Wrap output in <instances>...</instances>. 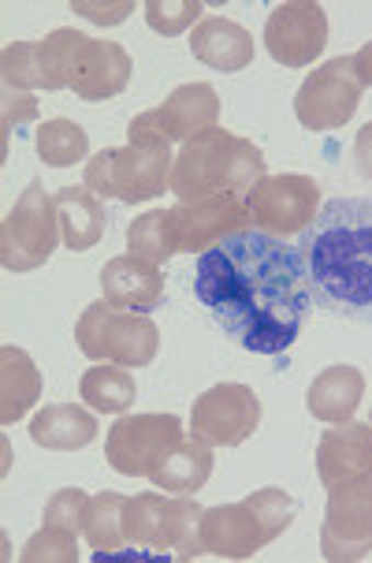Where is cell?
Returning a JSON list of instances; mask_svg holds the SVG:
<instances>
[{
  "instance_id": "1",
  "label": "cell",
  "mask_w": 372,
  "mask_h": 563,
  "mask_svg": "<svg viewBox=\"0 0 372 563\" xmlns=\"http://www.w3.org/2000/svg\"><path fill=\"white\" fill-rule=\"evenodd\" d=\"M194 299L238 347L253 355L291 351L313 302L298 246L250 228L198 254Z\"/></svg>"
},
{
  "instance_id": "2",
  "label": "cell",
  "mask_w": 372,
  "mask_h": 563,
  "mask_svg": "<svg viewBox=\"0 0 372 563\" xmlns=\"http://www.w3.org/2000/svg\"><path fill=\"white\" fill-rule=\"evenodd\" d=\"M313 307L350 324H372V198L320 206L298 235Z\"/></svg>"
},
{
  "instance_id": "3",
  "label": "cell",
  "mask_w": 372,
  "mask_h": 563,
  "mask_svg": "<svg viewBox=\"0 0 372 563\" xmlns=\"http://www.w3.org/2000/svg\"><path fill=\"white\" fill-rule=\"evenodd\" d=\"M264 179V154L253 142L232 135L224 128H208L202 135L187 139L183 150L176 154L171 168V195L179 202H194V198L216 195V190H250Z\"/></svg>"
},
{
  "instance_id": "4",
  "label": "cell",
  "mask_w": 372,
  "mask_h": 563,
  "mask_svg": "<svg viewBox=\"0 0 372 563\" xmlns=\"http://www.w3.org/2000/svg\"><path fill=\"white\" fill-rule=\"evenodd\" d=\"M294 511L298 508H294L291 493L275 489V485L250 493L246 500L208 508L202 519L205 552L221 560H250L291 527Z\"/></svg>"
},
{
  "instance_id": "5",
  "label": "cell",
  "mask_w": 372,
  "mask_h": 563,
  "mask_svg": "<svg viewBox=\"0 0 372 563\" xmlns=\"http://www.w3.org/2000/svg\"><path fill=\"white\" fill-rule=\"evenodd\" d=\"M202 519L205 508L190 496H160V493H138L127 496L123 508V533L127 545L153 549V552H176L179 560L208 556L202 541Z\"/></svg>"
},
{
  "instance_id": "6",
  "label": "cell",
  "mask_w": 372,
  "mask_h": 563,
  "mask_svg": "<svg viewBox=\"0 0 372 563\" xmlns=\"http://www.w3.org/2000/svg\"><path fill=\"white\" fill-rule=\"evenodd\" d=\"M171 142H127L116 150H101L90 157L82 172V184L101 198H116V202H149V198L165 195L171 184Z\"/></svg>"
},
{
  "instance_id": "7",
  "label": "cell",
  "mask_w": 372,
  "mask_h": 563,
  "mask_svg": "<svg viewBox=\"0 0 372 563\" xmlns=\"http://www.w3.org/2000/svg\"><path fill=\"white\" fill-rule=\"evenodd\" d=\"M75 343L86 358L116 362V366H149L160 351V329L146 313L116 310L112 302H90L75 321Z\"/></svg>"
},
{
  "instance_id": "8",
  "label": "cell",
  "mask_w": 372,
  "mask_h": 563,
  "mask_svg": "<svg viewBox=\"0 0 372 563\" xmlns=\"http://www.w3.org/2000/svg\"><path fill=\"white\" fill-rule=\"evenodd\" d=\"M56 243H60L56 202L42 184H31L0 228V265L8 273H34L53 257Z\"/></svg>"
},
{
  "instance_id": "9",
  "label": "cell",
  "mask_w": 372,
  "mask_h": 563,
  "mask_svg": "<svg viewBox=\"0 0 372 563\" xmlns=\"http://www.w3.org/2000/svg\"><path fill=\"white\" fill-rule=\"evenodd\" d=\"M365 82L354 71V56L320 64L294 93V117L305 131H336L358 112Z\"/></svg>"
},
{
  "instance_id": "10",
  "label": "cell",
  "mask_w": 372,
  "mask_h": 563,
  "mask_svg": "<svg viewBox=\"0 0 372 563\" xmlns=\"http://www.w3.org/2000/svg\"><path fill=\"white\" fill-rule=\"evenodd\" d=\"M183 441V422L176 415H123L109 429L104 460L123 478H149V471Z\"/></svg>"
},
{
  "instance_id": "11",
  "label": "cell",
  "mask_w": 372,
  "mask_h": 563,
  "mask_svg": "<svg viewBox=\"0 0 372 563\" xmlns=\"http://www.w3.org/2000/svg\"><path fill=\"white\" fill-rule=\"evenodd\" d=\"M257 426H261V399L238 380L213 385L190 410V437L208 448H238L257 433Z\"/></svg>"
},
{
  "instance_id": "12",
  "label": "cell",
  "mask_w": 372,
  "mask_h": 563,
  "mask_svg": "<svg viewBox=\"0 0 372 563\" xmlns=\"http://www.w3.org/2000/svg\"><path fill=\"white\" fill-rule=\"evenodd\" d=\"M221 120V93L208 82L179 86L160 109H149L131 120L127 142H187Z\"/></svg>"
},
{
  "instance_id": "13",
  "label": "cell",
  "mask_w": 372,
  "mask_h": 563,
  "mask_svg": "<svg viewBox=\"0 0 372 563\" xmlns=\"http://www.w3.org/2000/svg\"><path fill=\"white\" fill-rule=\"evenodd\" d=\"M246 202H250L253 224L261 232L288 240L294 232H305L313 224V217L320 213V187L309 176L283 172V176H264L246 195Z\"/></svg>"
},
{
  "instance_id": "14",
  "label": "cell",
  "mask_w": 372,
  "mask_h": 563,
  "mask_svg": "<svg viewBox=\"0 0 372 563\" xmlns=\"http://www.w3.org/2000/svg\"><path fill=\"white\" fill-rule=\"evenodd\" d=\"M320 552L331 563H358L372 552V482L328 489Z\"/></svg>"
},
{
  "instance_id": "15",
  "label": "cell",
  "mask_w": 372,
  "mask_h": 563,
  "mask_svg": "<svg viewBox=\"0 0 372 563\" xmlns=\"http://www.w3.org/2000/svg\"><path fill=\"white\" fill-rule=\"evenodd\" d=\"M171 221L179 232V251L205 254L227 235H238L253 224L250 202L238 190H216V195L194 198V202H179L171 209Z\"/></svg>"
},
{
  "instance_id": "16",
  "label": "cell",
  "mask_w": 372,
  "mask_h": 563,
  "mask_svg": "<svg viewBox=\"0 0 372 563\" xmlns=\"http://www.w3.org/2000/svg\"><path fill=\"white\" fill-rule=\"evenodd\" d=\"M328 45V15L317 0H288L264 23V49L283 68H309Z\"/></svg>"
},
{
  "instance_id": "17",
  "label": "cell",
  "mask_w": 372,
  "mask_h": 563,
  "mask_svg": "<svg viewBox=\"0 0 372 563\" xmlns=\"http://www.w3.org/2000/svg\"><path fill=\"white\" fill-rule=\"evenodd\" d=\"M131 71H135V64H131V56L123 45L93 42V37L82 34L79 49H75L68 90H75V98H82V101L116 98V93L127 90Z\"/></svg>"
},
{
  "instance_id": "18",
  "label": "cell",
  "mask_w": 372,
  "mask_h": 563,
  "mask_svg": "<svg viewBox=\"0 0 372 563\" xmlns=\"http://www.w3.org/2000/svg\"><path fill=\"white\" fill-rule=\"evenodd\" d=\"M317 474L324 489L372 482V426L339 422L317 444Z\"/></svg>"
},
{
  "instance_id": "19",
  "label": "cell",
  "mask_w": 372,
  "mask_h": 563,
  "mask_svg": "<svg viewBox=\"0 0 372 563\" xmlns=\"http://www.w3.org/2000/svg\"><path fill=\"white\" fill-rule=\"evenodd\" d=\"M101 291L104 302L127 313H149L165 299V273L157 262H146L138 254H123L104 262L101 269Z\"/></svg>"
},
{
  "instance_id": "20",
  "label": "cell",
  "mask_w": 372,
  "mask_h": 563,
  "mask_svg": "<svg viewBox=\"0 0 372 563\" xmlns=\"http://www.w3.org/2000/svg\"><path fill=\"white\" fill-rule=\"evenodd\" d=\"M190 53L213 71H246L253 64V37L246 26L232 23V19L208 15L190 34Z\"/></svg>"
},
{
  "instance_id": "21",
  "label": "cell",
  "mask_w": 372,
  "mask_h": 563,
  "mask_svg": "<svg viewBox=\"0 0 372 563\" xmlns=\"http://www.w3.org/2000/svg\"><path fill=\"white\" fill-rule=\"evenodd\" d=\"M56 217H60V240L68 251H90L104 240L109 228V213L98 202L90 187H60L53 195Z\"/></svg>"
},
{
  "instance_id": "22",
  "label": "cell",
  "mask_w": 372,
  "mask_h": 563,
  "mask_svg": "<svg viewBox=\"0 0 372 563\" xmlns=\"http://www.w3.org/2000/svg\"><path fill=\"white\" fill-rule=\"evenodd\" d=\"M361 396H365V377L354 366H328L313 380L305 393V407L317 422H350V415L358 410Z\"/></svg>"
},
{
  "instance_id": "23",
  "label": "cell",
  "mask_w": 372,
  "mask_h": 563,
  "mask_svg": "<svg viewBox=\"0 0 372 563\" xmlns=\"http://www.w3.org/2000/svg\"><path fill=\"white\" fill-rule=\"evenodd\" d=\"M98 437V418L79 404H53L31 422V441L45 452H79Z\"/></svg>"
},
{
  "instance_id": "24",
  "label": "cell",
  "mask_w": 372,
  "mask_h": 563,
  "mask_svg": "<svg viewBox=\"0 0 372 563\" xmlns=\"http://www.w3.org/2000/svg\"><path fill=\"white\" fill-rule=\"evenodd\" d=\"M42 399V374L34 358L19 347H0V422L15 426Z\"/></svg>"
},
{
  "instance_id": "25",
  "label": "cell",
  "mask_w": 372,
  "mask_h": 563,
  "mask_svg": "<svg viewBox=\"0 0 372 563\" xmlns=\"http://www.w3.org/2000/svg\"><path fill=\"white\" fill-rule=\"evenodd\" d=\"M208 478H213V448L194 441V437H190V441L183 437V441L149 471V482L157 485V489L179 493V496L198 493Z\"/></svg>"
},
{
  "instance_id": "26",
  "label": "cell",
  "mask_w": 372,
  "mask_h": 563,
  "mask_svg": "<svg viewBox=\"0 0 372 563\" xmlns=\"http://www.w3.org/2000/svg\"><path fill=\"white\" fill-rule=\"evenodd\" d=\"M79 396H82V404H90L98 415H123V410L135 404L138 388H135V377L127 374V366L101 362V366L82 374Z\"/></svg>"
},
{
  "instance_id": "27",
  "label": "cell",
  "mask_w": 372,
  "mask_h": 563,
  "mask_svg": "<svg viewBox=\"0 0 372 563\" xmlns=\"http://www.w3.org/2000/svg\"><path fill=\"white\" fill-rule=\"evenodd\" d=\"M123 508H127V496L120 493H98L86 500L82 538L86 545L98 552V560L112 556L127 541V533H123Z\"/></svg>"
},
{
  "instance_id": "28",
  "label": "cell",
  "mask_w": 372,
  "mask_h": 563,
  "mask_svg": "<svg viewBox=\"0 0 372 563\" xmlns=\"http://www.w3.org/2000/svg\"><path fill=\"white\" fill-rule=\"evenodd\" d=\"M34 150H37V157H42L45 165L71 168V165H79V161L86 157V150H90V135H86L75 120L56 117V120H45L42 128H37Z\"/></svg>"
},
{
  "instance_id": "29",
  "label": "cell",
  "mask_w": 372,
  "mask_h": 563,
  "mask_svg": "<svg viewBox=\"0 0 372 563\" xmlns=\"http://www.w3.org/2000/svg\"><path fill=\"white\" fill-rule=\"evenodd\" d=\"M127 251L146 257V262H168L171 254H179V232L171 221V209H153V213L138 217L127 228Z\"/></svg>"
},
{
  "instance_id": "30",
  "label": "cell",
  "mask_w": 372,
  "mask_h": 563,
  "mask_svg": "<svg viewBox=\"0 0 372 563\" xmlns=\"http://www.w3.org/2000/svg\"><path fill=\"white\" fill-rule=\"evenodd\" d=\"M0 75H4L8 90H45L42 75V49L37 42H12L0 53Z\"/></svg>"
},
{
  "instance_id": "31",
  "label": "cell",
  "mask_w": 372,
  "mask_h": 563,
  "mask_svg": "<svg viewBox=\"0 0 372 563\" xmlns=\"http://www.w3.org/2000/svg\"><path fill=\"white\" fill-rule=\"evenodd\" d=\"M79 42H82V34L71 31V26H60V31H53L45 42H37V49H42L45 90H64V86L71 82V64H75Z\"/></svg>"
},
{
  "instance_id": "32",
  "label": "cell",
  "mask_w": 372,
  "mask_h": 563,
  "mask_svg": "<svg viewBox=\"0 0 372 563\" xmlns=\"http://www.w3.org/2000/svg\"><path fill=\"white\" fill-rule=\"evenodd\" d=\"M23 563H75L79 560V533L60 527H42L19 552Z\"/></svg>"
},
{
  "instance_id": "33",
  "label": "cell",
  "mask_w": 372,
  "mask_h": 563,
  "mask_svg": "<svg viewBox=\"0 0 372 563\" xmlns=\"http://www.w3.org/2000/svg\"><path fill=\"white\" fill-rule=\"evenodd\" d=\"M198 15H202V4H198V0H149L146 4L149 31H157L165 37L183 34L187 26H194Z\"/></svg>"
},
{
  "instance_id": "34",
  "label": "cell",
  "mask_w": 372,
  "mask_h": 563,
  "mask_svg": "<svg viewBox=\"0 0 372 563\" xmlns=\"http://www.w3.org/2000/svg\"><path fill=\"white\" fill-rule=\"evenodd\" d=\"M86 496L82 489H60L49 496L45 504V527H60V530H71L79 533L82 530V515H86Z\"/></svg>"
},
{
  "instance_id": "35",
  "label": "cell",
  "mask_w": 372,
  "mask_h": 563,
  "mask_svg": "<svg viewBox=\"0 0 372 563\" xmlns=\"http://www.w3.org/2000/svg\"><path fill=\"white\" fill-rule=\"evenodd\" d=\"M26 120H37V101L23 90H8L4 86V139L12 135V128Z\"/></svg>"
},
{
  "instance_id": "36",
  "label": "cell",
  "mask_w": 372,
  "mask_h": 563,
  "mask_svg": "<svg viewBox=\"0 0 372 563\" xmlns=\"http://www.w3.org/2000/svg\"><path fill=\"white\" fill-rule=\"evenodd\" d=\"M71 12L90 15L93 23H123V15L131 12V4H71Z\"/></svg>"
},
{
  "instance_id": "37",
  "label": "cell",
  "mask_w": 372,
  "mask_h": 563,
  "mask_svg": "<svg viewBox=\"0 0 372 563\" xmlns=\"http://www.w3.org/2000/svg\"><path fill=\"white\" fill-rule=\"evenodd\" d=\"M354 165H358V176L372 179V123H365L354 139Z\"/></svg>"
},
{
  "instance_id": "38",
  "label": "cell",
  "mask_w": 372,
  "mask_h": 563,
  "mask_svg": "<svg viewBox=\"0 0 372 563\" xmlns=\"http://www.w3.org/2000/svg\"><path fill=\"white\" fill-rule=\"evenodd\" d=\"M354 71H358V79L372 86V42H365L361 49L354 53Z\"/></svg>"
},
{
  "instance_id": "39",
  "label": "cell",
  "mask_w": 372,
  "mask_h": 563,
  "mask_svg": "<svg viewBox=\"0 0 372 563\" xmlns=\"http://www.w3.org/2000/svg\"><path fill=\"white\" fill-rule=\"evenodd\" d=\"M369 426H372V422H369Z\"/></svg>"
}]
</instances>
